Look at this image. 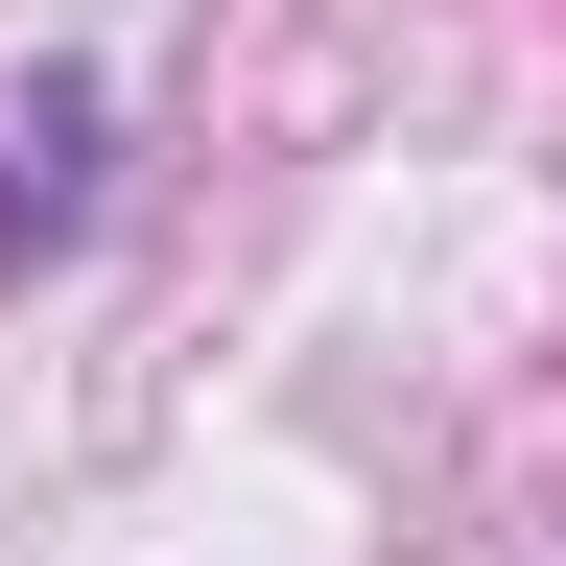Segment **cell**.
<instances>
[{"instance_id": "obj_1", "label": "cell", "mask_w": 566, "mask_h": 566, "mask_svg": "<svg viewBox=\"0 0 566 566\" xmlns=\"http://www.w3.org/2000/svg\"><path fill=\"white\" fill-rule=\"evenodd\" d=\"M71 142H95V95H24V118H0V260L71 237Z\"/></svg>"}]
</instances>
